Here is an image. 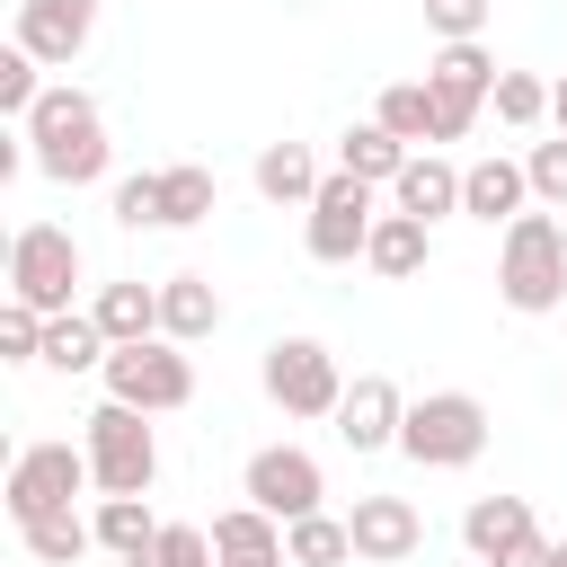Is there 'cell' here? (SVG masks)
<instances>
[{
	"mask_svg": "<svg viewBox=\"0 0 567 567\" xmlns=\"http://www.w3.org/2000/svg\"><path fill=\"white\" fill-rule=\"evenodd\" d=\"M301 213H310V221H301V248H310L319 266H354V257L372 248V221H381V213H372V186H363L354 168H337Z\"/></svg>",
	"mask_w": 567,
	"mask_h": 567,
	"instance_id": "obj_6",
	"label": "cell"
},
{
	"mask_svg": "<svg viewBox=\"0 0 567 567\" xmlns=\"http://www.w3.org/2000/svg\"><path fill=\"white\" fill-rule=\"evenodd\" d=\"M496 292H505V310H523V319H540V310L567 301V230H558L549 213H514V221H505Z\"/></svg>",
	"mask_w": 567,
	"mask_h": 567,
	"instance_id": "obj_2",
	"label": "cell"
},
{
	"mask_svg": "<svg viewBox=\"0 0 567 567\" xmlns=\"http://www.w3.org/2000/svg\"><path fill=\"white\" fill-rule=\"evenodd\" d=\"M408 159H416V151H408L381 115H372V124H354V133L337 142V168H354L363 186H399V168H408Z\"/></svg>",
	"mask_w": 567,
	"mask_h": 567,
	"instance_id": "obj_19",
	"label": "cell"
},
{
	"mask_svg": "<svg viewBox=\"0 0 567 567\" xmlns=\"http://www.w3.org/2000/svg\"><path fill=\"white\" fill-rule=\"evenodd\" d=\"M399 142H434V89L425 80H399V89H381V106H372Z\"/></svg>",
	"mask_w": 567,
	"mask_h": 567,
	"instance_id": "obj_29",
	"label": "cell"
},
{
	"mask_svg": "<svg viewBox=\"0 0 567 567\" xmlns=\"http://www.w3.org/2000/svg\"><path fill=\"white\" fill-rule=\"evenodd\" d=\"M284 540H292V567H346L354 558L346 514H301V523H284Z\"/></svg>",
	"mask_w": 567,
	"mask_h": 567,
	"instance_id": "obj_28",
	"label": "cell"
},
{
	"mask_svg": "<svg viewBox=\"0 0 567 567\" xmlns=\"http://www.w3.org/2000/svg\"><path fill=\"white\" fill-rule=\"evenodd\" d=\"M221 328V292H213V275H168L159 284V337H177V346H195V337H213Z\"/></svg>",
	"mask_w": 567,
	"mask_h": 567,
	"instance_id": "obj_18",
	"label": "cell"
},
{
	"mask_svg": "<svg viewBox=\"0 0 567 567\" xmlns=\"http://www.w3.org/2000/svg\"><path fill=\"white\" fill-rule=\"evenodd\" d=\"M399 425H408L399 381H390V372H354L346 399H337V443H346V452H390Z\"/></svg>",
	"mask_w": 567,
	"mask_h": 567,
	"instance_id": "obj_13",
	"label": "cell"
},
{
	"mask_svg": "<svg viewBox=\"0 0 567 567\" xmlns=\"http://www.w3.org/2000/svg\"><path fill=\"white\" fill-rule=\"evenodd\" d=\"M399 452L416 470H470L487 452V408L470 390H425L408 399V425H399Z\"/></svg>",
	"mask_w": 567,
	"mask_h": 567,
	"instance_id": "obj_3",
	"label": "cell"
},
{
	"mask_svg": "<svg viewBox=\"0 0 567 567\" xmlns=\"http://www.w3.org/2000/svg\"><path fill=\"white\" fill-rule=\"evenodd\" d=\"M248 505H266L275 523H301V514H319V496H328V478H319V461L301 452V443H266V452H248Z\"/></svg>",
	"mask_w": 567,
	"mask_h": 567,
	"instance_id": "obj_12",
	"label": "cell"
},
{
	"mask_svg": "<svg viewBox=\"0 0 567 567\" xmlns=\"http://www.w3.org/2000/svg\"><path fill=\"white\" fill-rule=\"evenodd\" d=\"M266 399H275L284 416H337L346 372H337V354H328L319 337H275V346H266Z\"/></svg>",
	"mask_w": 567,
	"mask_h": 567,
	"instance_id": "obj_8",
	"label": "cell"
},
{
	"mask_svg": "<svg viewBox=\"0 0 567 567\" xmlns=\"http://www.w3.org/2000/svg\"><path fill=\"white\" fill-rule=\"evenodd\" d=\"M133 567H213V532H195V523H159V540H151Z\"/></svg>",
	"mask_w": 567,
	"mask_h": 567,
	"instance_id": "obj_32",
	"label": "cell"
},
{
	"mask_svg": "<svg viewBox=\"0 0 567 567\" xmlns=\"http://www.w3.org/2000/svg\"><path fill=\"white\" fill-rule=\"evenodd\" d=\"M549 567H567V540H549Z\"/></svg>",
	"mask_w": 567,
	"mask_h": 567,
	"instance_id": "obj_38",
	"label": "cell"
},
{
	"mask_svg": "<svg viewBox=\"0 0 567 567\" xmlns=\"http://www.w3.org/2000/svg\"><path fill=\"white\" fill-rule=\"evenodd\" d=\"M18 540H27L44 567H80V558L97 549V523H80V514L62 505V514H35V523H18Z\"/></svg>",
	"mask_w": 567,
	"mask_h": 567,
	"instance_id": "obj_26",
	"label": "cell"
},
{
	"mask_svg": "<svg viewBox=\"0 0 567 567\" xmlns=\"http://www.w3.org/2000/svg\"><path fill=\"white\" fill-rule=\"evenodd\" d=\"M115 346H106V328H97V310H53L44 319V363L53 372H89V363H106Z\"/></svg>",
	"mask_w": 567,
	"mask_h": 567,
	"instance_id": "obj_24",
	"label": "cell"
},
{
	"mask_svg": "<svg viewBox=\"0 0 567 567\" xmlns=\"http://www.w3.org/2000/svg\"><path fill=\"white\" fill-rule=\"evenodd\" d=\"M319 186H328V177H319V159H310L301 142H266V151H257V195H266V204H310Z\"/></svg>",
	"mask_w": 567,
	"mask_h": 567,
	"instance_id": "obj_21",
	"label": "cell"
},
{
	"mask_svg": "<svg viewBox=\"0 0 567 567\" xmlns=\"http://www.w3.org/2000/svg\"><path fill=\"white\" fill-rule=\"evenodd\" d=\"M71 284H80V239L62 221H27L9 239V292L53 319V310H71Z\"/></svg>",
	"mask_w": 567,
	"mask_h": 567,
	"instance_id": "obj_7",
	"label": "cell"
},
{
	"mask_svg": "<svg viewBox=\"0 0 567 567\" xmlns=\"http://www.w3.org/2000/svg\"><path fill=\"white\" fill-rule=\"evenodd\" d=\"M18 133H27V151H35V168H44L53 186H97V177H106V115H97L89 89H71V80L44 89Z\"/></svg>",
	"mask_w": 567,
	"mask_h": 567,
	"instance_id": "obj_1",
	"label": "cell"
},
{
	"mask_svg": "<svg viewBox=\"0 0 567 567\" xmlns=\"http://www.w3.org/2000/svg\"><path fill=\"white\" fill-rule=\"evenodd\" d=\"M487 106H496V124L523 133V124L549 115V80H540V71H496V97H487Z\"/></svg>",
	"mask_w": 567,
	"mask_h": 567,
	"instance_id": "obj_30",
	"label": "cell"
},
{
	"mask_svg": "<svg viewBox=\"0 0 567 567\" xmlns=\"http://www.w3.org/2000/svg\"><path fill=\"white\" fill-rule=\"evenodd\" d=\"M425 248H434V239H425V221H416V213H381V221H372L363 266H372V275H390V284H408V275L425 266Z\"/></svg>",
	"mask_w": 567,
	"mask_h": 567,
	"instance_id": "obj_23",
	"label": "cell"
},
{
	"mask_svg": "<svg viewBox=\"0 0 567 567\" xmlns=\"http://www.w3.org/2000/svg\"><path fill=\"white\" fill-rule=\"evenodd\" d=\"M461 540H470L478 567H549V540H540V523H532L523 496H478L461 514Z\"/></svg>",
	"mask_w": 567,
	"mask_h": 567,
	"instance_id": "obj_11",
	"label": "cell"
},
{
	"mask_svg": "<svg viewBox=\"0 0 567 567\" xmlns=\"http://www.w3.org/2000/svg\"><path fill=\"white\" fill-rule=\"evenodd\" d=\"M532 204V168L523 159H470L461 168V213L470 221H514Z\"/></svg>",
	"mask_w": 567,
	"mask_h": 567,
	"instance_id": "obj_17",
	"label": "cell"
},
{
	"mask_svg": "<svg viewBox=\"0 0 567 567\" xmlns=\"http://www.w3.org/2000/svg\"><path fill=\"white\" fill-rule=\"evenodd\" d=\"M523 168H532V195H540L549 213H567V133H558V142H532Z\"/></svg>",
	"mask_w": 567,
	"mask_h": 567,
	"instance_id": "obj_35",
	"label": "cell"
},
{
	"mask_svg": "<svg viewBox=\"0 0 567 567\" xmlns=\"http://www.w3.org/2000/svg\"><path fill=\"white\" fill-rule=\"evenodd\" d=\"M213 567H292V540L266 505H230L213 514Z\"/></svg>",
	"mask_w": 567,
	"mask_h": 567,
	"instance_id": "obj_15",
	"label": "cell"
},
{
	"mask_svg": "<svg viewBox=\"0 0 567 567\" xmlns=\"http://www.w3.org/2000/svg\"><path fill=\"white\" fill-rule=\"evenodd\" d=\"M80 487H97V470H89V443H80V452H71V443H27V452L9 461V523L62 514Z\"/></svg>",
	"mask_w": 567,
	"mask_h": 567,
	"instance_id": "obj_10",
	"label": "cell"
},
{
	"mask_svg": "<svg viewBox=\"0 0 567 567\" xmlns=\"http://www.w3.org/2000/svg\"><path fill=\"white\" fill-rule=\"evenodd\" d=\"M549 124L567 133V80H549Z\"/></svg>",
	"mask_w": 567,
	"mask_h": 567,
	"instance_id": "obj_37",
	"label": "cell"
},
{
	"mask_svg": "<svg viewBox=\"0 0 567 567\" xmlns=\"http://www.w3.org/2000/svg\"><path fill=\"white\" fill-rule=\"evenodd\" d=\"M346 532H354V558H372V567H408L425 549V514L408 496H354Z\"/></svg>",
	"mask_w": 567,
	"mask_h": 567,
	"instance_id": "obj_14",
	"label": "cell"
},
{
	"mask_svg": "<svg viewBox=\"0 0 567 567\" xmlns=\"http://www.w3.org/2000/svg\"><path fill=\"white\" fill-rule=\"evenodd\" d=\"M425 89H434V142H461V133L478 124V106L496 97V62H487V44H478V35L443 44V53L425 62Z\"/></svg>",
	"mask_w": 567,
	"mask_h": 567,
	"instance_id": "obj_9",
	"label": "cell"
},
{
	"mask_svg": "<svg viewBox=\"0 0 567 567\" xmlns=\"http://www.w3.org/2000/svg\"><path fill=\"white\" fill-rule=\"evenodd\" d=\"M115 221H124V230H168V213H159V168L115 177Z\"/></svg>",
	"mask_w": 567,
	"mask_h": 567,
	"instance_id": "obj_33",
	"label": "cell"
},
{
	"mask_svg": "<svg viewBox=\"0 0 567 567\" xmlns=\"http://www.w3.org/2000/svg\"><path fill=\"white\" fill-rule=\"evenodd\" d=\"M97 372H106V399H124V408H142V416H168V408H186V399H195V363L177 354V337L115 346Z\"/></svg>",
	"mask_w": 567,
	"mask_h": 567,
	"instance_id": "obj_5",
	"label": "cell"
},
{
	"mask_svg": "<svg viewBox=\"0 0 567 567\" xmlns=\"http://www.w3.org/2000/svg\"><path fill=\"white\" fill-rule=\"evenodd\" d=\"M0 354H9V363H44V310L18 301V292H9V310H0Z\"/></svg>",
	"mask_w": 567,
	"mask_h": 567,
	"instance_id": "obj_34",
	"label": "cell"
},
{
	"mask_svg": "<svg viewBox=\"0 0 567 567\" xmlns=\"http://www.w3.org/2000/svg\"><path fill=\"white\" fill-rule=\"evenodd\" d=\"M425 27H434L443 44H461V35L487 27V0H425Z\"/></svg>",
	"mask_w": 567,
	"mask_h": 567,
	"instance_id": "obj_36",
	"label": "cell"
},
{
	"mask_svg": "<svg viewBox=\"0 0 567 567\" xmlns=\"http://www.w3.org/2000/svg\"><path fill=\"white\" fill-rule=\"evenodd\" d=\"M35 71H44V62H35L27 44H9V53H0V115H18V124L35 115V97H44V80H35Z\"/></svg>",
	"mask_w": 567,
	"mask_h": 567,
	"instance_id": "obj_31",
	"label": "cell"
},
{
	"mask_svg": "<svg viewBox=\"0 0 567 567\" xmlns=\"http://www.w3.org/2000/svg\"><path fill=\"white\" fill-rule=\"evenodd\" d=\"M151 540H159V514H151L142 496H97V549H115V558L133 567Z\"/></svg>",
	"mask_w": 567,
	"mask_h": 567,
	"instance_id": "obj_25",
	"label": "cell"
},
{
	"mask_svg": "<svg viewBox=\"0 0 567 567\" xmlns=\"http://www.w3.org/2000/svg\"><path fill=\"white\" fill-rule=\"evenodd\" d=\"M213 168H195V159H177V168H159V213H168V230H186V221H213Z\"/></svg>",
	"mask_w": 567,
	"mask_h": 567,
	"instance_id": "obj_27",
	"label": "cell"
},
{
	"mask_svg": "<svg viewBox=\"0 0 567 567\" xmlns=\"http://www.w3.org/2000/svg\"><path fill=\"white\" fill-rule=\"evenodd\" d=\"M89 310H97L106 346H142V337H159V284H106Z\"/></svg>",
	"mask_w": 567,
	"mask_h": 567,
	"instance_id": "obj_20",
	"label": "cell"
},
{
	"mask_svg": "<svg viewBox=\"0 0 567 567\" xmlns=\"http://www.w3.org/2000/svg\"><path fill=\"white\" fill-rule=\"evenodd\" d=\"M89 470H97V496H151V478H159V434H151V416L142 408H124V399H106L97 416H89Z\"/></svg>",
	"mask_w": 567,
	"mask_h": 567,
	"instance_id": "obj_4",
	"label": "cell"
},
{
	"mask_svg": "<svg viewBox=\"0 0 567 567\" xmlns=\"http://www.w3.org/2000/svg\"><path fill=\"white\" fill-rule=\"evenodd\" d=\"M97 35V0H18V44L35 62H71Z\"/></svg>",
	"mask_w": 567,
	"mask_h": 567,
	"instance_id": "obj_16",
	"label": "cell"
},
{
	"mask_svg": "<svg viewBox=\"0 0 567 567\" xmlns=\"http://www.w3.org/2000/svg\"><path fill=\"white\" fill-rule=\"evenodd\" d=\"M390 195H399V213L443 221V213H461V168H443V159L425 151V159H408V168H399V186H390Z\"/></svg>",
	"mask_w": 567,
	"mask_h": 567,
	"instance_id": "obj_22",
	"label": "cell"
}]
</instances>
